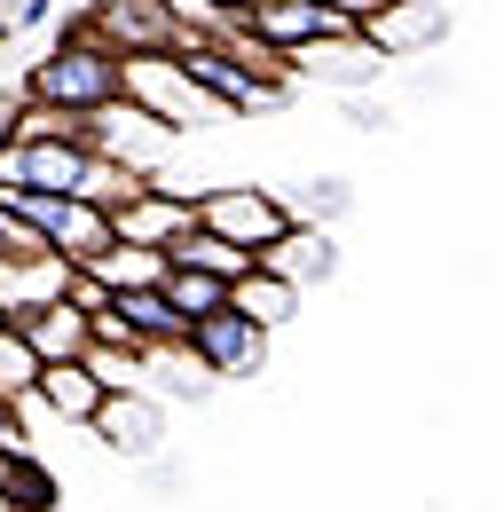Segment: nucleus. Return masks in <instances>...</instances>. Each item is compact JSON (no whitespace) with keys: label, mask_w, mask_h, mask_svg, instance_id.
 <instances>
[{"label":"nucleus","mask_w":504,"mask_h":512,"mask_svg":"<svg viewBox=\"0 0 504 512\" xmlns=\"http://www.w3.org/2000/svg\"><path fill=\"white\" fill-rule=\"evenodd\" d=\"M245 24L268 40V48H284V56H300L315 40H339V32H363V24H347L331 0H252Z\"/></svg>","instance_id":"6e6552de"},{"label":"nucleus","mask_w":504,"mask_h":512,"mask_svg":"<svg viewBox=\"0 0 504 512\" xmlns=\"http://www.w3.org/2000/svg\"><path fill=\"white\" fill-rule=\"evenodd\" d=\"M87 158H95V142H87V134H40V142H16L24 190H71V197H79Z\"/></svg>","instance_id":"9d476101"},{"label":"nucleus","mask_w":504,"mask_h":512,"mask_svg":"<svg viewBox=\"0 0 504 512\" xmlns=\"http://www.w3.org/2000/svg\"><path fill=\"white\" fill-rule=\"evenodd\" d=\"M71 276H79V260H63V253L0 260V323H24L32 308H56L71 292Z\"/></svg>","instance_id":"1a4fd4ad"},{"label":"nucleus","mask_w":504,"mask_h":512,"mask_svg":"<svg viewBox=\"0 0 504 512\" xmlns=\"http://www.w3.org/2000/svg\"><path fill=\"white\" fill-rule=\"evenodd\" d=\"M142 182H150L142 166H126V158H111V150H95V158H87V174H79V197H87V205H126Z\"/></svg>","instance_id":"412c9836"},{"label":"nucleus","mask_w":504,"mask_h":512,"mask_svg":"<svg viewBox=\"0 0 504 512\" xmlns=\"http://www.w3.org/2000/svg\"><path fill=\"white\" fill-rule=\"evenodd\" d=\"M16 213H24V221L48 237V253H63V260H95L111 245V205H87V197H71V190H24Z\"/></svg>","instance_id":"39448f33"},{"label":"nucleus","mask_w":504,"mask_h":512,"mask_svg":"<svg viewBox=\"0 0 504 512\" xmlns=\"http://www.w3.org/2000/svg\"><path fill=\"white\" fill-rule=\"evenodd\" d=\"M79 268H87V276H103V292H142V284H166V268H174V260L150 253V245H119V237H111L103 253L79 260Z\"/></svg>","instance_id":"f3484780"},{"label":"nucleus","mask_w":504,"mask_h":512,"mask_svg":"<svg viewBox=\"0 0 504 512\" xmlns=\"http://www.w3.org/2000/svg\"><path fill=\"white\" fill-rule=\"evenodd\" d=\"M32 410H48L63 426H95V410H103V379L87 371V363H48L40 371V394H32Z\"/></svg>","instance_id":"f8f14e48"},{"label":"nucleus","mask_w":504,"mask_h":512,"mask_svg":"<svg viewBox=\"0 0 504 512\" xmlns=\"http://www.w3.org/2000/svg\"><path fill=\"white\" fill-rule=\"evenodd\" d=\"M0 449H32V434H24V402H0Z\"/></svg>","instance_id":"393cba45"},{"label":"nucleus","mask_w":504,"mask_h":512,"mask_svg":"<svg viewBox=\"0 0 504 512\" xmlns=\"http://www.w3.org/2000/svg\"><path fill=\"white\" fill-rule=\"evenodd\" d=\"M197 221L245 253H268L284 229H292V205L284 190H252V182H221V190H197Z\"/></svg>","instance_id":"7ed1b4c3"},{"label":"nucleus","mask_w":504,"mask_h":512,"mask_svg":"<svg viewBox=\"0 0 504 512\" xmlns=\"http://www.w3.org/2000/svg\"><path fill=\"white\" fill-rule=\"evenodd\" d=\"M8 457H16V449H0V473H8Z\"/></svg>","instance_id":"cd10ccee"},{"label":"nucleus","mask_w":504,"mask_h":512,"mask_svg":"<svg viewBox=\"0 0 504 512\" xmlns=\"http://www.w3.org/2000/svg\"><path fill=\"white\" fill-rule=\"evenodd\" d=\"M24 253H48V237H40V229L0 197V260H24Z\"/></svg>","instance_id":"b1692460"},{"label":"nucleus","mask_w":504,"mask_h":512,"mask_svg":"<svg viewBox=\"0 0 504 512\" xmlns=\"http://www.w3.org/2000/svg\"><path fill=\"white\" fill-rule=\"evenodd\" d=\"M441 32V16H434V0H386L371 24H363V40H371L378 56H410L418 40H434Z\"/></svg>","instance_id":"2eb2a0df"},{"label":"nucleus","mask_w":504,"mask_h":512,"mask_svg":"<svg viewBox=\"0 0 504 512\" xmlns=\"http://www.w3.org/2000/svg\"><path fill=\"white\" fill-rule=\"evenodd\" d=\"M95 434L126 457H142V449L158 442V402H142V386H119V394H103V410H95Z\"/></svg>","instance_id":"ddd939ff"},{"label":"nucleus","mask_w":504,"mask_h":512,"mask_svg":"<svg viewBox=\"0 0 504 512\" xmlns=\"http://www.w3.org/2000/svg\"><path fill=\"white\" fill-rule=\"evenodd\" d=\"M0 497H8V512H48L56 505V473H48L32 449H16L8 473H0Z\"/></svg>","instance_id":"aec40b11"},{"label":"nucleus","mask_w":504,"mask_h":512,"mask_svg":"<svg viewBox=\"0 0 504 512\" xmlns=\"http://www.w3.org/2000/svg\"><path fill=\"white\" fill-rule=\"evenodd\" d=\"M40 355H32V339L16 331V323H0V402H24L32 410V394H40Z\"/></svg>","instance_id":"6ab92c4d"},{"label":"nucleus","mask_w":504,"mask_h":512,"mask_svg":"<svg viewBox=\"0 0 504 512\" xmlns=\"http://www.w3.org/2000/svg\"><path fill=\"white\" fill-rule=\"evenodd\" d=\"M166 300L197 323V316H213V308H229V284H221V276H205V268H166Z\"/></svg>","instance_id":"4be33fe9"},{"label":"nucleus","mask_w":504,"mask_h":512,"mask_svg":"<svg viewBox=\"0 0 504 512\" xmlns=\"http://www.w3.org/2000/svg\"><path fill=\"white\" fill-rule=\"evenodd\" d=\"M229 308H245L260 331H276V323L300 316V284H284L276 268H252V276H237V284H229Z\"/></svg>","instance_id":"a211bd4d"},{"label":"nucleus","mask_w":504,"mask_h":512,"mask_svg":"<svg viewBox=\"0 0 504 512\" xmlns=\"http://www.w3.org/2000/svg\"><path fill=\"white\" fill-rule=\"evenodd\" d=\"M63 0H16V24H24V32H32V24H48V16H56Z\"/></svg>","instance_id":"a878e982"},{"label":"nucleus","mask_w":504,"mask_h":512,"mask_svg":"<svg viewBox=\"0 0 504 512\" xmlns=\"http://www.w3.org/2000/svg\"><path fill=\"white\" fill-rule=\"evenodd\" d=\"M142 363H150L142 347H111V339H95V347H87V371L103 379V394H119V386H134V379H142Z\"/></svg>","instance_id":"5701e85b"},{"label":"nucleus","mask_w":504,"mask_h":512,"mask_svg":"<svg viewBox=\"0 0 504 512\" xmlns=\"http://www.w3.org/2000/svg\"><path fill=\"white\" fill-rule=\"evenodd\" d=\"M189 229H197V197L166 190V182H142L126 205H111V237H119V245H150V253H166V245L189 237Z\"/></svg>","instance_id":"0eeeda50"},{"label":"nucleus","mask_w":504,"mask_h":512,"mask_svg":"<svg viewBox=\"0 0 504 512\" xmlns=\"http://www.w3.org/2000/svg\"><path fill=\"white\" fill-rule=\"evenodd\" d=\"M126 103H134V111H150L158 127H174V134L229 119V111H221V103H213V95L182 71L174 48H134V56H126Z\"/></svg>","instance_id":"f03ea898"},{"label":"nucleus","mask_w":504,"mask_h":512,"mask_svg":"<svg viewBox=\"0 0 504 512\" xmlns=\"http://www.w3.org/2000/svg\"><path fill=\"white\" fill-rule=\"evenodd\" d=\"M24 103H56V111H111L126 103V56L87 32V24H63V40L32 64L24 79Z\"/></svg>","instance_id":"f257e3e1"},{"label":"nucleus","mask_w":504,"mask_h":512,"mask_svg":"<svg viewBox=\"0 0 504 512\" xmlns=\"http://www.w3.org/2000/svg\"><path fill=\"white\" fill-rule=\"evenodd\" d=\"M213 8H229V16H245V8H252V0H213Z\"/></svg>","instance_id":"bb28decb"},{"label":"nucleus","mask_w":504,"mask_h":512,"mask_svg":"<svg viewBox=\"0 0 504 512\" xmlns=\"http://www.w3.org/2000/svg\"><path fill=\"white\" fill-rule=\"evenodd\" d=\"M174 56H182V71L213 95V103H221V111H229V119H252V111H268V103L284 95V87H268L252 64H237V56H229V40H197V32H182V48H174Z\"/></svg>","instance_id":"423d86ee"},{"label":"nucleus","mask_w":504,"mask_h":512,"mask_svg":"<svg viewBox=\"0 0 504 512\" xmlns=\"http://www.w3.org/2000/svg\"><path fill=\"white\" fill-rule=\"evenodd\" d=\"M166 260H174V268H205V276H221V284H237V276H252V268H260V253L229 245V237H213L205 221H197L189 237H174V245H166Z\"/></svg>","instance_id":"dca6fc26"},{"label":"nucleus","mask_w":504,"mask_h":512,"mask_svg":"<svg viewBox=\"0 0 504 512\" xmlns=\"http://www.w3.org/2000/svg\"><path fill=\"white\" fill-rule=\"evenodd\" d=\"M16 331L32 339V355H40V363H87V347H95V316H87L79 300L32 308V316L16 323Z\"/></svg>","instance_id":"9b49d317"},{"label":"nucleus","mask_w":504,"mask_h":512,"mask_svg":"<svg viewBox=\"0 0 504 512\" xmlns=\"http://www.w3.org/2000/svg\"><path fill=\"white\" fill-rule=\"evenodd\" d=\"M260 268H276L284 284H323L331 276V229H308V221H292L268 253H260Z\"/></svg>","instance_id":"4468645a"},{"label":"nucleus","mask_w":504,"mask_h":512,"mask_svg":"<svg viewBox=\"0 0 504 512\" xmlns=\"http://www.w3.org/2000/svg\"><path fill=\"white\" fill-rule=\"evenodd\" d=\"M182 355L205 371V379H252V371L268 363V331H260L245 308H213V316L189 323Z\"/></svg>","instance_id":"20e7f679"}]
</instances>
